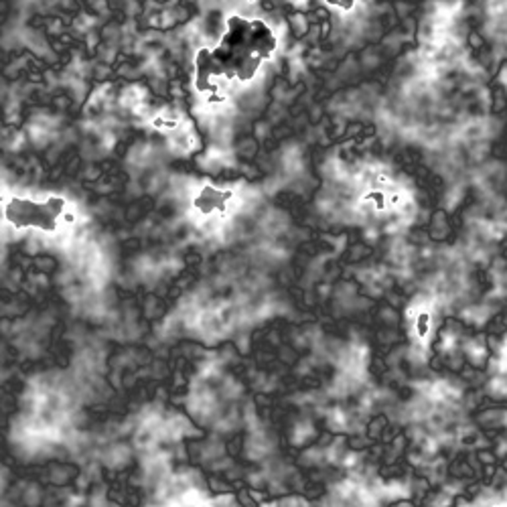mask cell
<instances>
[{
    "label": "cell",
    "mask_w": 507,
    "mask_h": 507,
    "mask_svg": "<svg viewBox=\"0 0 507 507\" xmlns=\"http://www.w3.org/2000/svg\"><path fill=\"white\" fill-rule=\"evenodd\" d=\"M428 314L424 312V314H420V319H418V333L420 335H426V331H428Z\"/></svg>",
    "instance_id": "5b68a950"
},
{
    "label": "cell",
    "mask_w": 507,
    "mask_h": 507,
    "mask_svg": "<svg viewBox=\"0 0 507 507\" xmlns=\"http://www.w3.org/2000/svg\"><path fill=\"white\" fill-rule=\"evenodd\" d=\"M327 4L337 6V8H341V10H351V8H353V4H355V0H327Z\"/></svg>",
    "instance_id": "277c9868"
},
{
    "label": "cell",
    "mask_w": 507,
    "mask_h": 507,
    "mask_svg": "<svg viewBox=\"0 0 507 507\" xmlns=\"http://www.w3.org/2000/svg\"><path fill=\"white\" fill-rule=\"evenodd\" d=\"M276 49L272 29L258 19L228 16L225 33L215 49H199L195 55V88L199 94H213L217 98V81H250L260 65L270 59Z\"/></svg>",
    "instance_id": "6da1fadb"
},
{
    "label": "cell",
    "mask_w": 507,
    "mask_h": 507,
    "mask_svg": "<svg viewBox=\"0 0 507 507\" xmlns=\"http://www.w3.org/2000/svg\"><path fill=\"white\" fill-rule=\"evenodd\" d=\"M65 199L55 195L43 203L12 197L4 207V215L8 223H12L14 228H39L45 232H53L57 228V217L61 215Z\"/></svg>",
    "instance_id": "7a4b0ae2"
},
{
    "label": "cell",
    "mask_w": 507,
    "mask_h": 507,
    "mask_svg": "<svg viewBox=\"0 0 507 507\" xmlns=\"http://www.w3.org/2000/svg\"><path fill=\"white\" fill-rule=\"evenodd\" d=\"M234 197L232 191H219V189H213V187H203L201 193L195 197L193 205L201 211V213H211L215 209L219 211H225V201H230Z\"/></svg>",
    "instance_id": "3957f363"
}]
</instances>
